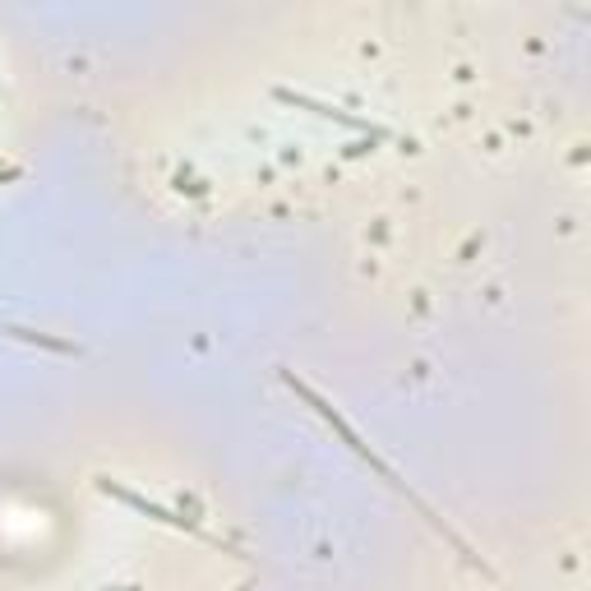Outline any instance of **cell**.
I'll use <instances>...</instances> for the list:
<instances>
[{"label":"cell","instance_id":"6da1fadb","mask_svg":"<svg viewBox=\"0 0 591 591\" xmlns=\"http://www.w3.org/2000/svg\"><path fill=\"white\" fill-rule=\"evenodd\" d=\"M278 97H282V102H291V107H310V111H319V116H328V121L347 125V130H370L374 139H388V130H379V125L361 121V116H347V111H338V107H324V102H314V97H301V93H278Z\"/></svg>","mask_w":591,"mask_h":591},{"label":"cell","instance_id":"7a4b0ae2","mask_svg":"<svg viewBox=\"0 0 591 591\" xmlns=\"http://www.w3.org/2000/svg\"><path fill=\"white\" fill-rule=\"evenodd\" d=\"M102 490L107 495H116V499H125L130 508H139V513H148V518H157V522H167V527H185V531H199V527H190L185 518H176V513H167V508H157V504H148V499H139V495H130V490H121L116 481H102Z\"/></svg>","mask_w":591,"mask_h":591}]
</instances>
